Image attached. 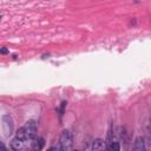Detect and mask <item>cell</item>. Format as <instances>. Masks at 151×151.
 <instances>
[{"label":"cell","mask_w":151,"mask_h":151,"mask_svg":"<svg viewBox=\"0 0 151 151\" xmlns=\"http://www.w3.org/2000/svg\"><path fill=\"white\" fill-rule=\"evenodd\" d=\"M37 137V124L35 122H28L25 126L20 127L17 132V138L25 140H33Z\"/></svg>","instance_id":"obj_1"},{"label":"cell","mask_w":151,"mask_h":151,"mask_svg":"<svg viewBox=\"0 0 151 151\" xmlns=\"http://www.w3.org/2000/svg\"><path fill=\"white\" fill-rule=\"evenodd\" d=\"M72 143H73V137L72 133L68 130L63 131L61 136H60V145H61V150H70L72 147Z\"/></svg>","instance_id":"obj_2"},{"label":"cell","mask_w":151,"mask_h":151,"mask_svg":"<svg viewBox=\"0 0 151 151\" xmlns=\"http://www.w3.org/2000/svg\"><path fill=\"white\" fill-rule=\"evenodd\" d=\"M2 127H4V131L7 136H9L13 132V120H12L11 116L6 114L2 117Z\"/></svg>","instance_id":"obj_3"},{"label":"cell","mask_w":151,"mask_h":151,"mask_svg":"<svg viewBox=\"0 0 151 151\" xmlns=\"http://www.w3.org/2000/svg\"><path fill=\"white\" fill-rule=\"evenodd\" d=\"M132 149L133 150H144V139L143 138H137L134 144L132 145Z\"/></svg>","instance_id":"obj_4"},{"label":"cell","mask_w":151,"mask_h":151,"mask_svg":"<svg viewBox=\"0 0 151 151\" xmlns=\"http://www.w3.org/2000/svg\"><path fill=\"white\" fill-rule=\"evenodd\" d=\"M34 142H32L33 143V145H32V149H34V150H40V149H42V146H44V144H45V142H44V139H41V138H39V139H33Z\"/></svg>","instance_id":"obj_5"},{"label":"cell","mask_w":151,"mask_h":151,"mask_svg":"<svg viewBox=\"0 0 151 151\" xmlns=\"http://www.w3.org/2000/svg\"><path fill=\"white\" fill-rule=\"evenodd\" d=\"M21 146H22V140L19 138H14L11 143V147L13 150H19V149H21Z\"/></svg>","instance_id":"obj_6"},{"label":"cell","mask_w":151,"mask_h":151,"mask_svg":"<svg viewBox=\"0 0 151 151\" xmlns=\"http://www.w3.org/2000/svg\"><path fill=\"white\" fill-rule=\"evenodd\" d=\"M104 147H105V143H104L101 139H97V140H94L93 144H92V149H93V150H103Z\"/></svg>","instance_id":"obj_7"}]
</instances>
